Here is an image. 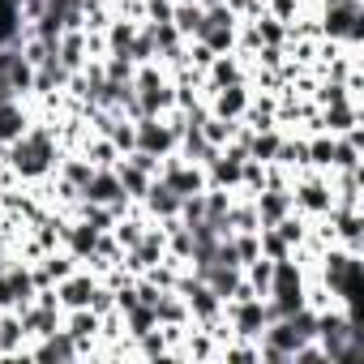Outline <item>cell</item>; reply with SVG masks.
<instances>
[{
	"label": "cell",
	"instance_id": "34",
	"mask_svg": "<svg viewBox=\"0 0 364 364\" xmlns=\"http://www.w3.org/2000/svg\"><path fill=\"white\" fill-rule=\"evenodd\" d=\"M0 245H5V240H0Z\"/></svg>",
	"mask_w": 364,
	"mask_h": 364
},
{
	"label": "cell",
	"instance_id": "6",
	"mask_svg": "<svg viewBox=\"0 0 364 364\" xmlns=\"http://www.w3.org/2000/svg\"><path fill=\"white\" fill-rule=\"evenodd\" d=\"M202 283L228 304V300H236L240 296V287H245V279H240V266H223V262H215L206 274H202Z\"/></svg>",
	"mask_w": 364,
	"mask_h": 364
},
{
	"label": "cell",
	"instance_id": "3",
	"mask_svg": "<svg viewBox=\"0 0 364 364\" xmlns=\"http://www.w3.org/2000/svg\"><path fill=\"white\" fill-rule=\"evenodd\" d=\"M171 146H176V133H171V124H159L154 116H141V120H137V129H133V150L163 159Z\"/></svg>",
	"mask_w": 364,
	"mask_h": 364
},
{
	"label": "cell",
	"instance_id": "18",
	"mask_svg": "<svg viewBox=\"0 0 364 364\" xmlns=\"http://www.w3.org/2000/svg\"><path fill=\"white\" fill-rule=\"evenodd\" d=\"M65 236H69L73 257H95V249H99V236H103V232H99V228H90V223L82 219V223H77V228H69Z\"/></svg>",
	"mask_w": 364,
	"mask_h": 364
},
{
	"label": "cell",
	"instance_id": "8",
	"mask_svg": "<svg viewBox=\"0 0 364 364\" xmlns=\"http://www.w3.org/2000/svg\"><path fill=\"white\" fill-rule=\"evenodd\" d=\"M82 193H86V202H99V206H120L124 202V189H120V176L116 171H95Z\"/></svg>",
	"mask_w": 364,
	"mask_h": 364
},
{
	"label": "cell",
	"instance_id": "10",
	"mask_svg": "<svg viewBox=\"0 0 364 364\" xmlns=\"http://www.w3.org/2000/svg\"><path fill=\"white\" fill-rule=\"evenodd\" d=\"M180 198L171 185H163V180H150V189H146V206L159 215V219H180Z\"/></svg>",
	"mask_w": 364,
	"mask_h": 364
},
{
	"label": "cell",
	"instance_id": "29",
	"mask_svg": "<svg viewBox=\"0 0 364 364\" xmlns=\"http://www.w3.org/2000/svg\"><path fill=\"white\" fill-rule=\"evenodd\" d=\"M112 228H116V240H120L124 249H133V245L141 240V223H137V219H124V223H112Z\"/></svg>",
	"mask_w": 364,
	"mask_h": 364
},
{
	"label": "cell",
	"instance_id": "24",
	"mask_svg": "<svg viewBox=\"0 0 364 364\" xmlns=\"http://www.w3.org/2000/svg\"><path fill=\"white\" fill-rule=\"evenodd\" d=\"M99 330V313H90V309H73V317H69V334L82 343V338H90Z\"/></svg>",
	"mask_w": 364,
	"mask_h": 364
},
{
	"label": "cell",
	"instance_id": "5",
	"mask_svg": "<svg viewBox=\"0 0 364 364\" xmlns=\"http://www.w3.org/2000/svg\"><path fill=\"white\" fill-rule=\"evenodd\" d=\"M163 185H171L180 198H193V193L206 189V176H202L198 163H167L163 167Z\"/></svg>",
	"mask_w": 364,
	"mask_h": 364
},
{
	"label": "cell",
	"instance_id": "4",
	"mask_svg": "<svg viewBox=\"0 0 364 364\" xmlns=\"http://www.w3.org/2000/svg\"><path fill=\"white\" fill-rule=\"evenodd\" d=\"M180 296H185V304H189V313H198L206 326H215L219 321V309H223V300L202 283V279H185L180 283Z\"/></svg>",
	"mask_w": 364,
	"mask_h": 364
},
{
	"label": "cell",
	"instance_id": "7",
	"mask_svg": "<svg viewBox=\"0 0 364 364\" xmlns=\"http://www.w3.org/2000/svg\"><path fill=\"white\" fill-rule=\"evenodd\" d=\"M257 219H262V228H274L279 219H287L291 215V193L287 189H257Z\"/></svg>",
	"mask_w": 364,
	"mask_h": 364
},
{
	"label": "cell",
	"instance_id": "13",
	"mask_svg": "<svg viewBox=\"0 0 364 364\" xmlns=\"http://www.w3.org/2000/svg\"><path fill=\"white\" fill-rule=\"evenodd\" d=\"M69 82V69L60 65V56H48L43 65H35V82H31V90H39V95H52L56 86H65Z\"/></svg>",
	"mask_w": 364,
	"mask_h": 364
},
{
	"label": "cell",
	"instance_id": "9",
	"mask_svg": "<svg viewBox=\"0 0 364 364\" xmlns=\"http://www.w3.org/2000/svg\"><path fill=\"white\" fill-rule=\"evenodd\" d=\"M232 321L240 334H262L266 330V313H262V296H240L232 309Z\"/></svg>",
	"mask_w": 364,
	"mask_h": 364
},
{
	"label": "cell",
	"instance_id": "26",
	"mask_svg": "<svg viewBox=\"0 0 364 364\" xmlns=\"http://www.w3.org/2000/svg\"><path fill=\"white\" fill-rule=\"evenodd\" d=\"M103 77H107V82H133V60H129V56H112V60L103 65Z\"/></svg>",
	"mask_w": 364,
	"mask_h": 364
},
{
	"label": "cell",
	"instance_id": "20",
	"mask_svg": "<svg viewBox=\"0 0 364 364\" xmlns=\"http://www.w3.org/2000/svg\"><path fill=\"white\" fill-rule=\"evenodd\" d=\"M279 146H283V137H279L274 129H257V133L249 137V159H257V163H274Z\"/></svg>",
	"mask_w": 364,
	"mask_h": 364
},
{
	"label": "cell",
	"instance_id": "23",
	"mask_svg": "<svg viewBox=\"0 0 364 364\" xmlns=\"http://www.w3.org/2000/svg\"><path fill=\"white\" fill-rule=\"evenodd\" d=\"M90 176H95L90 159H69V163H65V185H69V189H77V193H82V189L90 185Z\"/></svg>",
	"mask_w": 364,
	"mask_h": 364
},
{
	"label": "cell",
	"instance_id": "11",
	"mask_svg": "<svg viewBox=\"0 0 364 364\" xmlns=\"http://www.w3.org/2000/svg\"><path fill=\"white\" fill-rule=\"evenodd\" d=\"M163 249H167V245H163L159 232H141V240L129 249V262H124V266H133V270H150V266L163 257Z\"/></svg>",
	"mask_w": 364,
	"mask_h": 364
},
{
	"label": "cell",
	"instance_id": "31",
	"mask_svg": "<svg viewBox=\"0 0 364 364\" xmlns=\"http://www.w3.org/2000/svg\"><path fill=\"white\" fill-rule=\"evenodd\" d=\"M90 159H95L99 167H107V163L116 159V146H112V141H95V146H90Z\"/></svg>",
	"mask_w": 364,
	"mask_h": 364
},
{
	"label": "cell",
	"instance_id": "33",
	"mask_svg": "<svg viewBox=\"0 0 364 364\" xmlns=\"http://www.w3.org/2000/svg\"><path fill=\"white\" fill-rule=\"evenodd\" d=\"M198 5L202 9H215V5H228V0H198Z\"/></svg>",
	"mask_w": 364,
	"mask_h": 364
},
{
	"label": "cell",
	"instance_id": "14",
	"mask_svg": "<svg viewBox=\"0 0 364 364\" xmlns=\"http://www.w3.org/2000/svg\"><path fill=\"white\" fill-rule=\"evenodd\" d=\"M245 107H249V95H245V86H240V82H232V86H219V90H215V116L236 120Z\"/></svg>",
	"mask_w": 364,
	"mask_h": 364
},
{
	"label": "cell",
	"instance_id": "1",
	"mask_svg": "<svg viewBox=\"0 0 364 364\" xmlns=\"http://www.w3.org/2000/svg\"><path fill=\"white\" fill-rule=\"evenodd\" d=\"M9 163L18 176H48L56 167V137L48 129H26L18 141H9Z\"/></svg>",
	"mask_w": 364,
	"mask_h": 364
},
{
	"label": "cell",
	"instance_id": "15",
	"mask_svg": "<svg viewBox=\"0 0 364 364\" xmlns=\"http://www.w3.org/2000/svg\"><path fill=\"white\" fill-rule=\"evenodd\" d=\"M291 206H304V210L326 215L334 206V198H330V189L321 185V180H309V185H300V193H291Z\"/></svg>",
	"mask_w": 364,
	"mask_h": 364
},
{
	"label": "cell",
	"instance_id": "12",
	"mask_svg": "<svg viewBox=\"0 0 364 364\" xmlns=\"http://www.w3.org/2000/svg\"><path fill=\"white\" fill-rule=\"evenodd\" d=\"M90 296H95V283H90L86 274H69V279H60L56 300H60L65 309H86V304H90Z\"/></svg>",
	"mask_w": 364,
	"mask_h": 364
},
{
	"label": "cell",
	"instance_id": "22",
	"mask_svg": "<svg viewBox=\"0 0 364 364\" xmlns=\"http://www.w3.org/2000/svg\"><path fill=\"white\" fill-rule=\"evenodd\" d=\"M124 313H129V330H133L137 338H146V334H150V330L159 326V317H154V309H150V304H141V300H137L133 309H124Z\"/></svg>",
	"mask_w": 364,
	"mask_h": 364
},
{
	"label": "cell",
	"instance_id": "25",
	"mask_svg": "<svg viewBox=\"0 0 364 364\" xmlns=\"http://www.w3.org/2000/svg\"><path fill=\"white\" fill-rule=\"evenodd\" d=\"M159 52H154V39H150V31H141V35H133V43H129V60L133 65H150Z\"/></svg>",
	"mask_w": 364,
	"mask_h": 364
},
{
	"label": "cell",
	"instance_id": "17",
	"mask_svg": "<svg viewBox=\"0 0 364 364\" xmlns=\"http://www.w3.org/2000/svg\"><path fill=\"white\" fill-rule=\"evenodd\" d=\"M26 129L31 124H26V112L18 107V99L14 103H0V141H18Z\"/></svg>",
	"mask_w": 364,
	"mask_h": 364
},
{
	"label": "cell",
	"instance_id": "30",
	"mask_svg": "<svg viewBox=\"0 0 364 364\" xmlns=\"http://www.w3.org/2000/svg\"><path fill=\"white\" fill-rule=\"evenodd\" d=\"M210 73H215V82H219V86H232V82H240V69H236L232 60H215V65H210Z\"/></svg>",
	"mask_w": 364,
	"mask_h": 364
},
{
	"label": "cell",
	"instance_id": "19",
	"mask_svg": "<svg viewBox=\"0 0 364 364\" xmlns=\"http://www.w3.org/2000/svg\"><path fill=\"white\" fill-rule=\"evenodd\" d=\"M77 355V338L69 330H52L48 343L39 347V360H73Z\"/></svg>",
	"mask_w": 364,
	"mask_h": 364
},
{
	"label": "cell",
	"instance_id": "21",
	"mask_svg": "<svg viewBox=\"0 0 364 364\" xmlns=\"http://www.w3.org/2000/svg\"><path fill=\"white\" fill-rule=\"evenodd\" d=\"M185 313H189L185 296H171V291H159V300H154V317H159V321H167V326H180V321H185Z\"/></svg>",
	"mask_w": 364,
	"mask_h": 364
},
{
	"label": "cell",
	"instance_id": "16",
	"mask_svg": "<svg viewBox=\"0 0 364 364\" xmlns=\"http://www.w3.org/2000/svg\"><path fill=\"white\" fill-rule=\"evenodd\" d=\"M116 176H120V189H124V198H146L150 180H154L150 171H141V167H137V163H129V159L116 167Z\"/></svg>",
	"mask_w": 364,
	"mask_h": 364
},
{
	"label": "cell",
	"instance_id": "2",
	"mask_svg": "<svg viewBox=\"0 0 364 364\" xmlns=\"http://www.w3.org/2000/svg\"><path fill=\"white\" fill-rule=\"evenodd\" d=\"M326 287H330V296H338L347 309L355 304V291H360V262H355L351 249L326 257Z\"/></svg>",
	"mask_w": 364,
	"mask_h": 364
},
{
	"label": "cell",
	"instance_id": "27",
	"mask_svg": "<svg viewBox=\"0 0 364 364\" xmlns=\"http://www.w3.org/2000/svg\"><path fill=\"white\" fill-rule=\"evenodd\" d=\"M107 43H112V56H129V43H133V26L116 22V26H112V35H107Z\"/></svg>",
	"mask_w": 364,
	"mask_h": 364
},
{
	"label": "cell",
	"instance_id": "32",
	"mask_svg": "<svg viewBox=\"0 0 364 364\" xmlns=\"http://www.w3.org/2000/svg\"><path fill=\"white\" fill-rule=\"evenodd\" d=\"M228 9H232V14H257L262 0H228Z\"/></svg>",
	"mask_w": 364,
	"mask_h": 364
},
{
	"label": "cell",
	"instance_id": "28",
	"mask_svg": "<svg viewBox=\"0 0 364 364\" xmlns=\"http://www.w3.org/2000/svg\"><path fill=\"white\" fill-rule=\"evenodd\" d=\"M330 159H334V137H317V141H309V163L330 167Z\"/></svg>",
	"mask_w": 364,
	"mask_h": 364
}]
</instances>
